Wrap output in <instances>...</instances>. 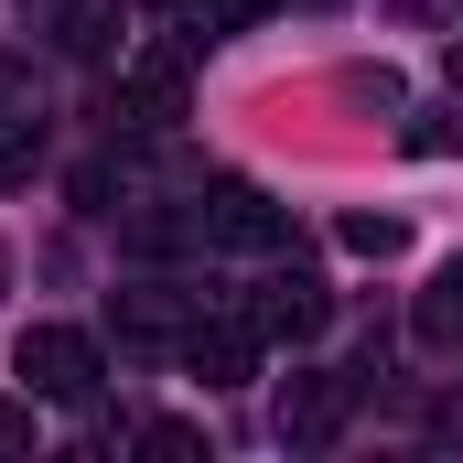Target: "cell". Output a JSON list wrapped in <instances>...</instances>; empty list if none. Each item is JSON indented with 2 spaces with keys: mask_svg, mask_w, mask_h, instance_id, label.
I'll use <instances>...</instances> for the list:
<instances>
[{
  "mask_svg": "<svg viewBox=\"0 0 463 463\" xmlns=\"http://www.w3.org/2000/svg\"><path fill=\"white\" fill-rule=\"evenodd\" d=\"M194 227H205V248H280V205H269V194H259V184H205V194H194Z\"/></svg>",
  "mask_w": 463,
  "mask_h": 463,
  "instance_id": "3",
  "label": "cell"
},
{
  "mask_svg": "<svg viewBox=\"0 0 463 463\" xmlns=\"http://www.w3.org/2000/svg\"><path fill=\"white\" fill-rule=\"evenodd\" d=\"M0 453H33V399H0Z\"/></svg>",
  "mask_w": 463,
  "mask_h": 463,
  "instance_id": "13",
  "label": "cell"
},
{
  "mask_svg": "<svg viewBox=\"0 0 463 463\" xmlns=\"http://www.w3.org/2000/svg\"><path fill=\"white\" fill-rule=\"evenodd\" d=\"M259 11H269V0H205V43H216V33H248Z\"/></svg>",
  "mask_w": 463,
  "mask_h": 463,
  "instance_id": "12",
  "label": "cell"
},
{
  "mask_svg": "<svg viewBox=\"0 0 463 463\" xmlns=\"http://www.w3.org/2000/svg\"><path fill=\"white\" fill-rule=\"evenodd\" d=\"M248 366H259V324H248V313H194V324H184V377L237 388Z\"/></svg>",
  "mask_w": 463,
  "mask_h": 463,
  "instance_id": "5",
  "label": "cell"
},
{
  "mask_svg": "<svg viewBox=\"0 0 463 463\" xmlns=\"http://www.w3.org/2000/svg\"><path fill=\"white\" fill-rule=\"evenodd\" d=\"M11 366L33 377V399H65V410H87L98 399V335H76V324H33Z\"/></svg>",
  "mask_w": 463,
  "mask_h": 463,
  "instance_id": "1",
  "label": "cell"
},
{
  "mask_svg": "<svg viewBox=\"0 0 463 463\" xmlns=\"http://www.w3.org/2000/svg\"><path fill=\"white\" fill-rule=\"evenodd\" d=\"M345 420V377H291L280 388V442H335Z\"/></svg>",
  "mask_w": 463,
  "mask_h": 463,
  "instance_id": "6",
  "label": "cell"
},
{
  "mask_svg": "<svg viewBox=\"0 0 463 463\" xmlns=\"http://www.w3.org/2000/svg\"><path fill=\"white\" fill-rule=\"evenodd\" d=\"M162 11H173V0H162Z\"/></svg>",
  "mask_w": 463,
  "mask_h": 463,
  "instance_id": "16",
  "label": "cell"
},
{
  "mask_svg": "<svg viewBox=\"0 0 463 463\" xmlns=\"http://www.w3.org/2000/svg\"><path fill=\"white\" fill-rule=\"evenodd\" d=\"M399 11H442V0H399Z\"/></svg>",
  "mask_w": 463,
  "mask_h": 463,
  "instance_id": "15",
  "label": "cell"
},
{
  "mask_svg": "<svg viewBox=\"0 0 463 463\" xmlns=\"http://www.w3.org/2000/svg\"><path fill=\"white\" fill-rule=\"evenodd\" d=\"M248 324H259V345H313V335L335 324V302H324L313 269H269L259 302H248Z\"/></svg>",
  "mask_w": 463,
  "mask_h": 463,
  "instance_id": "2",
  "label": "cell"
},
{
  "mask_svg": "<svg viewBox=\"0 0 463 463\" xmlns=\"http://www.w3.org/2000/svg\"><path fill=\"white\" fill-rule=\"evenodd\" d=\"M22 118H33V65L0 54V129H22Z\"/></svg>",
  "mask_w": 463,
  "mask_h": 463,
  "instance_id": "10",
  "label": "cell"
},
{
  "mask_svg": "<svg viewBox=\"0 0 463 463\" xmlns=\"http://www.w3.org/2000/svg\"><path fill=\"white\" fill-rule=\"evenodd\" d=\"M184 324H194V313H184L173 291H129V302H118V335H140V345H151V335H184Z\"/></svg>",
  "mask_w": 463,
  "mask_h": 463,
  "instance_id": "8",
  "label": "cell"
},
{
  "mask_svg": "<svg viewBox=\"0 0 463 463\" xmlns=\"http://www.w3.org/2000/svg\"><path fill=\"white\" fill-rule=\"evenodd\" d=\"M184 43H140L129 65H118V118H140V129H173L184 118Z\"/></svg>",
  "mask_w": 463,
  "mask_h": 463,
  "instance_id": "4",
  "label": "cell"
},
{
  "mask_svg": "<svg viewBox=\"0 0 463 463\" xmlns=\"http://www.w3.org/2000/svg\"><path fill=\"white\" fill-rule=\"evenodd\" d=\"M442 76H453V98H463V43H453V65H442Z\"/></svg>",
  "mask_w": 463,
  "mask_h": 463,
  "instance_id": "14",
  "label": "cell"
},
{
  "mask_svg": "<svg viewBox=\"0 0 463 463\" xmlns=\"http://www.w3.org/2000/svg\"><path fill=\"white\" fill-rule=\"evenodd\" d=\"M140 453L184 463V453H205V431H194V420H151V431H140Z\"/></svg>",
  "mask_w": 463,
  "mask_h": 463,
  "instance_id": "11",
  "label": "cell"
},
{
  "mask_svg": "<svg viewBox=\"0 0 463 463\" xmlns=\"http://www.w3.org/2000/svg\"><path fill=\"white\" fill-rule=\"evenodd\" d=\"M335 237H345L355 259H399V248H410V227H399V216H345Z\"/></svg>",
  "mask_w": 463,
  "mask_h": 463,
  "instance_id": "9",
  "label": "cell"
},
{
  "mask_svg": "<svg viewBox=\"0 0 463 463\" xmlns=\"http://www.w3.org/2000/svg\"><path fill=\"white\" fill-rule=\"evenodd\" d=\"M420 345H442V355L463 345V259L431 280V291H420Z\"/></svg>",
  "mask_w": 463,
  "mask_h": 463,
  "instance_id": "7",
  "label": "cell"
}]
</instances>
